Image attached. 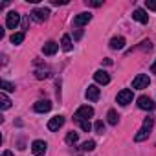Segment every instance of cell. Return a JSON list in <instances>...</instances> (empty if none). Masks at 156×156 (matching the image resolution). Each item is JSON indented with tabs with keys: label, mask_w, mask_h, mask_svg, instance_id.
<instances>
[{
	"label": "cell",
	"mask_w": 156,
	"mask_h": 156,
	"mask_svg": "<svg viewBox=\"0 0 156 156\" xmlns=\"http://www.w3.org/2000/svg\"><path fill=\"white\" fill-rule=\"evenodd\" d=\"M92 116H94V108L88 107V105H83V107H79V108L75 110L73 119L79 123V121H85V119H88V118H92Z\"/></svg>",
	"instance_id": "obj_1"
},
{
	"label": "cell",
	"mask_w": 156,
	"mask_h": 156,
	"mask_svg": "<svg viewBox=\"0 0 156 156\" xmlns=\"http://www.w3.org/2000/svg\"><path fill=\"white\" fill-rule=\"evenodd\" d=\"M151 85V79H149V75L145 73H138L134 77V81H132V88H138V90H143Z\"/></svg>",
	"instance_id": "obj_2"
},
{
	"label": "cell",
	"mask_w": 156,
	"mask_h": 156,
	"mask_svg": "<svg viewBox=\"0 0 156 156\" xmlns=\"http://www.w3.org/2000/svg\"><path fill=\"white\" fill-rule=\"evenodd\" d=\"M118 103L123 105V107H127L129 103H132V90L123 88L121 92H118Z\"/></svg>",
	"instance_id": "obj_3"
},
{
	"label": "cell",
	"mask_w": 156,
	"mask_h": 156,
	"mask_svg": "<svg viewBox=\"0 0 156 156\" xmlns=\"http://www.w3.org/2000/svg\"><path fill=\"white\" fill-rule=\"evenodd\" d=\"M46 149H48V145H46V141H42V140H35V141L31 143V151H33L35 156H44V154H46Z\"/></svg>",
	"instance_id": "obj_4"
},
{
	"label": "cell",
	"mask_w": 156,
	"mask_h": 156,
	"mask_svg": "<svg viewBox=\"0 0 156 156\" xmlns=\"http://www.w3.org/2000/svg\"><path fill=\"white\" fill-rule=\"evenodd\" d=\"M19 22H20V15H19L17 11H9L8 17H6V26H8L9 30H15V28L19 26Z\"/></svg>",
	"instance_id": "obj_5"
},
{
	"label": "cell",
	"mask_w": 156,
	"mask_h": 156,
	"mask_svg": "<svg viewBox=\"0 0 156 156\" xmlns=\"http://www.w3.org/2000/svg\"><path fill=\"white\" fill-rule=\"evenodd\" d=\"M138 107H140L141 110H154L156 103H154L151 98H147V96H140V98H138Z\"/></svg>",
	"instance_id": "obj_6"
},
{
	"label": "cell",
	"mask_w": 156,
	"mask_h": 156,
	"mask_svg": "<svg viewBox=\"0 0 156 156\" xmlns=\"http://www.w3.org/2000/svg\"><path fill=\"white\" fill-rule=\"evenodd\" d=\"M90 20H92V15H90V13H79V15L73 17V26H75V28H81V26L88 24Z\"/></svg>",
	"instance_id": "obj_7"
},
{
	"label": "cell",
	"mask_w": 156,
	"mask_h": 156,
	"mask_svg": "<svg viewBox=\"0 0 156 156\" xmlns=\"http://www.w3.org/2000/svg\"><path fill=\"white\" fill-rule=\"evenodd\" d=\"M48 15H50L48 9H33L30 17H31V20H35V22H44V20H48Z\"/></svg>",
	"instance_id": "obj_8"
},
{
	"label": "cell",
	"mask_w": 156,
	"mask_h": 156,
	"mask_svg": "<svg viewBox=\"0 0 156 156\" xmlns=\"http://www.w3.org/2000/svg\"><path fill=\"white\" fill-rule=\"evenodd\" d=\"M33 110L35 112H50L51 110V101H48V99H39L35 105H33Z\"/></svg>",
	"instance_id": "obj_9"
},
{
	"label": "cell",
	"mask_w": 156,
	"mask_h": 156,
	"mask_svg": "<svg viewBox=\"0 0 156 156\" xmlns=\"http://www.w3.org/2000/svg\"><path fill=\"white\" fill-rule=\"evenodd\" d=\"M94 79H96V83H99V85H108V83H110V75H108L105 70H98V72L94 73Z\"/></svg>",
	"instance_id": "obj_10"
},
{
	"label": "cell",
	"mask_w": 156,
	"mask_h": 156,
	"mask_svg": "<svg viewBox=\"0 0 156 156\" xmlns=\"http://www.w3.org/2000/svg\"><path fill=\"white\" fill-rule=\"evenodd\" d=\"M132 19H134L136 22H140V24H147V22H149V17H147V13H145L143 9H140V8L132 11Z\"/></svg>",
	"instance_id": "obj_11"
},
{
	"label": "cell",
	"mask_w": 156,
	"mask_h": 156,
	"mask_svg": "<svg viewBox=\"0 0 156 156\" xmlns=\"http://www.w3.org/2000/svg\"><path fill=\"white\" fill-rule=\"evenodd\" d=\"M62 125H64V118H62V116H55V118H51V119L48 121V129H50V130H59Z\"/></svg>",
	"instance_id": "obj_12"
},
{
	"label": "cell",
	"mask_w": 156,
	"mask_h": 156,
	"mask_svg": "<svg viewBox=\"0 0 156 156\" xmlns=\"http://www.w3.org/2000/svg\"><path fill=\"white\" fill-rule=\"evenodd\" d=\"M57 50H59V44H57L55 41H48V42L42 46V53H44V55H53Z\"/></svg>",
	"instance_id": "obj_13"
},
{
	"label": "cell",
	"mask_w": 156,
	"mask_h": 156,
	"mask_svg": "<svg viewBox=\"0 0 156 156\" xmlns=\"http://www.w3.org/2000/svg\"><path fill=\"white\" fill-rule=\"evenodd\" d=\"M87 99H88V101H98V99H99V88H98L96 85H90V87L87 88Z\"/></svg>",
	"instance_id": "obj_14"
},
{
	"label": "cell",
	"mask_w": 156,
	"mask_h": 156,
	"mask_svg": "<svg viewBox=\"0 0 156 156\" xmlns=\"http://www.w3.org/2000/svg\"><path fill=\"white\" fill-rule=\"evenodd\" d=\"M110 48L112 50H123L125 48V39L123 37H114L110 41Z\"/></svg>",
	"instance_id": "obj_15"
},
{
	"label": "cell",
	"mask_w": 156,
	"mask_h": 156,
	"mask_svg": "<svg viewBox=\"0 0 156 156\" xmlns=\"http://www.w3.org/2000/svg\"><path fill=\"white\" fill-rule=\"evenodd\" d=\"M61 48H62L64 51H72V39H70V35H62V39H61Z\"/></svg>",
	"instance_id": "obj_16"
},
{
	"label": "cell",
	"mask_w": 156,
	"mask_h": 156,
	"mask_svg": "<svg viewBox=\"0 0 156 156\" xmlns=\"http://www.w3.org/2000/svg\"><path fill=\"white\" fill-rule=\"evenodd\" d=\"M107 121H108L110 125H118L119 116H118V112H116L114 108H110V110H108V114H107Z\"/></svg>",
	"instance_id": "obj_17"
},
{
	"label": "cell",
	"mask_w": 156,
	"mask_h": 156,
	"mask_svg": "<svg viewBox=\"0 0 156 156\" xmlns=\"http://www.w3.org/2000/svg\"><path fill=\"white\" fill-rule=\"evenodd\" d=\"M0 107H2V110H8L11 107V101L9 98L6 96V92H0Z\"/></svg>",
	"instance_id": "obj_18"
},
{
	"label": "cell",
	"mask_w": 156,
	"mask_h": 156,
	"mask_svg": "<svg viewBox=\"0 0 156 156\" xmlns=\"http://www.w3.org/2000/svg\"><path fill=\"white\" fill-rule=\"evenodd\" d=\"M24 39H26V33H24V31H19V33H13V35H11V42H13V44H20Z\"/></svg>",
	"instance_id": "obj_19"
},
{
	"label": "cell",
	"mask_w": 156,
	"mask_h": 156,
	"mask_svg": "<svg viewBox=\"0 0 156 156\" xmlns=\"http://www.w3.org/2000/svg\"><path fill=\"white\" fill-rule=\"evenodd\" d=\"M149 134H151V130L141 129V130H138V134L134 136V141H143V140H147V138H149Z\"/></svg>",
	"instance_id": "obj_20"
},
{
	"label": "cell",
	"mask_w": 156,
	"mask_h": 156,
	"mask_svg": "<svg viewBox=\"0 0 156 156\" xmlns=\"http://www.w3.org/2000/svg\"><path fill=\"white\" fill-rule=\"evenodd\" d=\"M0 88L2 92H15V85H11L9 81H0Z\"/></svg>",
	"instance_id": "obj_21"
},
{
	"label": "cell",
	"mask_w": 156,
	"mask_h": 156,
	"mask_svg": "<svg viewBox=\"0 0 156 156\" xmlns=\"http://www.w3.org/2000/svg\"><path fill=\"white\" fill-rule=\"evenodd\" d=\"M77 140H79V134H77V132H68V134H66V143H68V145L77 143Z\"/></svg>",
	"instance_id": "obj_22"
},
{
	"label": "cell",
	"mask_w": 156,
	"mask_h": 156,
	"mask_svg": "<svg viewBox=\"0 0 156 156\" xmlns=\"http://www.w3.org/2000/svg\"><path fill=\"white\" fill-rule=\"evenodd\" d=\"M94 149H96V141H94V140H88V141L83 143V151L90 152V151H94Z\"/></svg>",
	"instance_id": "obj_23"
},
{
	"label": "cell",
	"mask_w": 156,
	"mask_h": 156,
	"mask_svg": "<svg viewBox=\"0 0 156 156\" xmlns=\"http://www.w3.org/2000/svg\"><path fill=\"white\" fill-rule=\"evenodd\" d=\"M79 125H81V129H83L85 132H90V129H92V123H90L88 119H85V121H79Z\"/></svg>",
	"instance_id": "obj_24"
},
{
	"label": "cell",
	"mask_w": 156,
	"mask_h": 156,
	"mask_svg": "<svg viewBox=\"0 0 156 156\" xmlns=\"http://www.w3.org/2000/svg\"><path fill=\"white\" fill-rule=\"evenodd\" d=\"M94 129H96V132H98V134H103V132H105V123H103V121H96Z\"/></svg>",
	"instance_id": "obj_25"
},
{
	"label": "cell",
	"mask_w": 156,
	"mask_h": 156,
	"mask_svg": "<svg viewBox=\"0 0 156 156\" xmlns=\"http://www.w3.org/2000/svg\"><path fill=\"white\" fill-rule=\"evenodd\" d=\"M152 123H154V121H152V118H145V121H143V127H141V129L151 130V129H152Z\"/></svg>",
	"instance_id": "obj_26"
},
{
	"label": "cell",
	"mask_w": 156,
	"mask_h": 156,
	"mask_svg": "<svg viewBox=\"0 0 156 156\" xmlns=\"http://www.w3.org/2000/svg\"><path fill=\"white\" fill-rule=\"evenodd\" d=\"M145 8L151 11H156V0H145Z\"/></svg>",
	"instance_id": "obj_27"
},
{
	"label": "cell",
	"mask_w": 156,
	"mask_h": 156,
	"mask_svg": "<svg viewBox=\"0 0 156 156\" xmlns=\"http://www.w3.org/2000/svg\"><path fill=\"white\" fill-rule=\"evenodd\" d=\"M48 75H50L48 72H37V73H35V77H37V79H46Z\"/></svg>",
	"instance_id": "obj_28"
},
{
	"label": "cell",
	"mask_w": 156,
	"mask_h": 156,
	"mask_svg": "<svg viewBox=\"0 0 156 156\" xmlns=\"http://www.w3.org/2000/svg\"><path fill=\"white\" fill-rule=\"evenodd\" d=\"M87 6H92V8H99V6H103V2H92V0H87Z\"/></svg>",
	"instance_id": "obj_29"
},
{
	"label": "cell",
	"mask_w": 156,
	"mask_h": 156,
	"mask_svg": "<svg viewBox=\"0 0 156 156\" xmlns=\"http://www.w3.org/2000/svg\"><path fill=\"white\" fill-rule=\"evenodd\" d=\"M2 156H15V154H13L11 151H4V152H2Z\"/></svg>",
	"instance_id": "obj_30"
},
{
	"label": "cell",
	"mask_w": 156,
	"mask_h": 156,
	"mask_svg": "<svg viewBox=\"0 0 156 156\" xmlns=\"http://www.w3.org/2000/svg\"><path fill=\"white\" fill-rule=\"evenodd\" d=\"M151 72H152V73H156V61L152 62V66H151Z\"/></svg>",
	"instance_id": "obj_31"
}]
</instances>
